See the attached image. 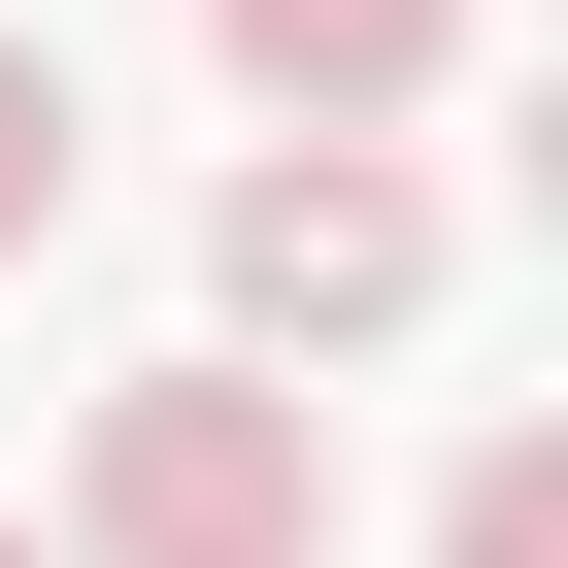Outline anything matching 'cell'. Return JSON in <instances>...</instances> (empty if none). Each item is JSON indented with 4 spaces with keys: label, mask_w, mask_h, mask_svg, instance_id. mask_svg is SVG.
I'll list each match as a JSON object with an SVG mask.
<instances>
[{
    "label": "cell",
    "mask_w": 568,
    "mask_h": 568,
    "mask_svg": "<svg viewBox=\"0 0 568 568\" xmlns=\"http://www.w3.org/2000/svg\"><path fill=\"white\" fill-rule=\"evenodd\" d=\"M68 568H335V402L302 368H101V435H68Z\"/></svg>",
    "instance_id": "1"
},
{
    "label": "cell",
    "mask_w": 568,
    "mask_h": 568,
    "mask_svg": "<svg viewBox=\"0 0 568 568\" xmlns=\"http://www.w3.org/2000/svg\"><path fill=\"white\" fill-rule=\"evenodd\" d=\"M201 302H234V368H368V335H435V168H402V134H267V168L201 201Z\"/></svg>",
    "instance_id": "2"
},
{
    "label": "cell",
    "mask_w": 568,
    "mask_h": 568,
    "mask_svg": "<svg viewBox=\"0 0 568 568\" xmlns=\"http://www.w3.org/2000/svg\"><path fill=\"white\" fill-rule=\"evenodd\" d=\"M201 34H234V101H267V134H402V101L468 68V0H201Z\"/></svg>",
    "instance_id": "3"
},
{
    "label": "cell",
    "mask_w": 568,
    "mask_h": 568,
    "mask_svg": "<svg viewBox=\"0 0 568 568\" xmlns=\"http://www.w3.org/2000/svg\"><path fill=\"white\" fill-rule=\"evenodd\" d=\"M435 568H568V435H468V501H435Z\"/></svg>",
    "instance_id": "4"
},
{
    "label": "cell",
    "mask_w": 568,
    "mask_h": 568,
    "mask_svg": "<svg viewBox=\"0 0 568 568\" xmlns=\"http://www.w3.org/2000/svg\"><path fill=\"white\" fill-rule=\"evenodd\" d=\"M34 234H68V68L0 34V267H34Z\"/></svg>",
    "instance_id": "5"
},
{
    "label": "cell",
    "mask_w": 568,
    "mask_h": 568,
    "mask_svg": "<svg viewBox=\"0 0 568 568\" xmlns=\"http://www.w3.org/2000/svg\"><path fill=\"white\" fill-rule=\"evenodd\" d=\"M0 568H34V535H0Z\"/></svg>",
    "instance_id": "6"
}]
</instances>
